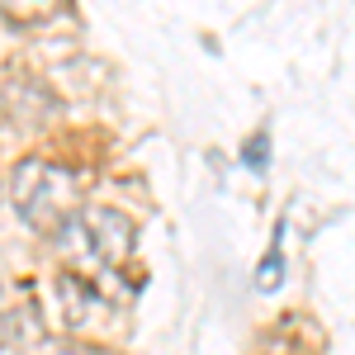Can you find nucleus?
I'll return each instance as SVG.
<instances>
[{
  "mask_svg": "<svg viewBox=\"0 0 355 355\" xmlns=\"http://www.w3.org/2000/svg\"><path fill=\"white\" fill-rule=\"evenodd\" d=\"M266 142H270L266 133H256V137H251V147H246V166H256V171L266 166V157H270V147H266Z\"/></svg>",
  "mask_w": 355,
  "mask_h": 355,
  "instance_id": "5",
  "label": "nucleus"
},
{
  "mask_svg": "<svg viewBox=\"0 0 355 355\" xmlns=\"http://www.w3.org/2000/svg\"><path fill=\"white\" fill-rule=\"evenodd\" d=\"M279 237H284V227L275 232L270 251H266V261L256 266V289H279V279H284V251H279Z\"/></svg>",
  "mask_w": 355,
  "mask_h": 355,
  "instance_id": "4",
  "label": "nucleus"
},
{
  "mask_svg": "<svg viewBox=\"0 0 355 355\" xmlns=\"http://www.w3.org/2000/svg\"><path fill=\"white\" fill-rule=\"evenodd\" d=\"M133 223L114 209H90V214H76V218L62 227V246L67 256L76 261H90L105 279H119L133 261Z\"/></svg>",
  "mask_w": 355,
  "mask_h": 355,
  "instance_id": "2",
  "label": "nucleus"
},
{
  "mask_svg": "<svg viewBox=\"0 0 355 355\" xmlns=\"http://www.w3.org/2000/svg\"><path fill=\"white\" fill-rule=\"evenodd\" d=\"M53 10H62V0H0V15L15 19V24H38Z\"/></svg>",
  "mask_w": 355,
  "mask_h": 355,
  "instance_id": "3",
  "label": "nucleus"
},
{
  "mask_svg": "<svg viewBox=\"0 0 355 355\" xmlns=\"http://www.w3.org/2000/svg\"><path fill=\"white\" fill-rule=\"evenodd\" d=\"M10 199L19 209V218L33 232H62L67 223L76 218L81 209V180L57 162H19L15 166V180H10Z\"/></svg>",
  "mask_w": 355,
  "mask_h": 355,
  "instance_id": "1",
  "label": "nucleus"
}]
</instances>
